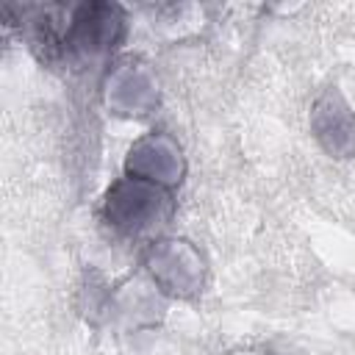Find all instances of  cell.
<instances>
[{"instance_id": "cell-1", "label": "cell", "mask_w": 355, "mask_h": 355, "mask_svg": "<svg viewBox=\"0 0 355 355\" xmlns=\"http://www.w3.org/2000/svg\"><path fill=\"white\" fill-rule=\"evenodd\" d=\"M105 211H108V219L119 230L144 233V230H150L153 225H161L169 216L172 202L158 186L130 180V183H116L108 191Z\"/></svg>"}, {"instance_id": "cell-2", "label": "cell", "mask_w": 355, "mask_h": 355, "mask_svg": "<svg viewBox=\"0 0 355 355\" xmlns=\"http://www.w3.org/2000/svg\"><path fill=\"white\" fill-rule=\"evenodd\" d=\"M119 36H122V14L116 6H105V3L80 6L67 22L61 53L94 58L108 53L119 42Z\"/></svg>"}]
</instances>
